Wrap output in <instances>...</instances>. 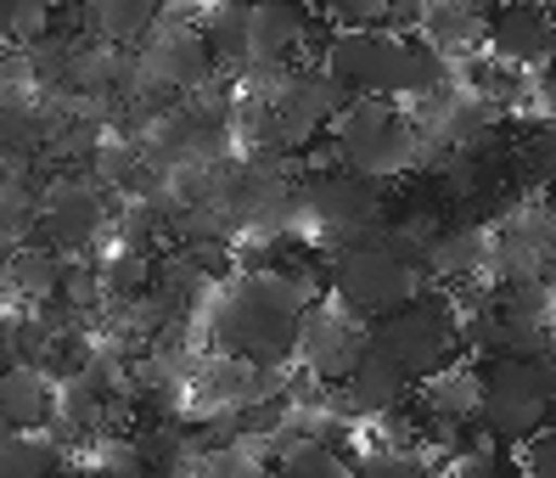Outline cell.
<instances>
[{
  "label": "cell",
  "mask_w": 556,
  "mask_h": 478,
  "mask_svg": "<svg viewBox=\"0 0 556 478\" xmlns=\"http://www.w3.org/2000/svg\"><path fill=\"white\" fill-rule=\"evenodd\" d=\"M309 310H315V271L258 265V271L237 276L231 293L214 304V343H219V355L281 372L299 355V327Z\"/></svg>",
  "instance_id": "cell-1"
},
{
  "label": "cell",
  "mask_w": 556,
  "mask_h": 478,
  "mask_svg": "<svg viewBox=\"0 0 556 478\" xmlns=\"http://www.w3.org/2000/svg\"><path fill=\"white\" fill-rule=\"evenodd\" d=\"M428 242L433 237H421L416 226H388L382 219L377 231L332 248V260H326V287H332V299L349 315L377 322V315L428 293Z\"/></svg>",
  "instance_id": "cell-2"
},
{
  "label": "cell",
  "mask_w": 556,
  "mask_h": 478,
  "mask_svg": "<svg viewBox=\"0 0 556 478\" xmlns=\"http://www.w3.org/2000/svg\"><path fill=\"white\" fill-rule=\"evenodd\" d=\"M332 158L338 169L382 186L416 164V130L388 108V96H349L332 118Z\"/></svg>",
  "instance_id": "cell-3"
},
{
  "label": "cell",
  "mask_w": 556,
  "mask_h": 478,
  "mask_svg": "<svg viewBox=\"0 0 556 478\" xmlns=\"http://www.w3.org/2000/svg\"><path fill=\"white\" fill-rule=\"evenodd\" d=\"M556 411V361H522V355H495L483 366V400L478 423L501 444H529Z\"/></svg>",
  "instance_id": "cell-4"
},
{
  "label": "cell",
  "mask_w": 556,
  "mask_h": 478,
  "mask_svg": "<svg viewBox=\"0 0 556 478\" xmlns=\"http://www.w3.org/2000/svg\"><path fill=\"white\" fill-rule=\"evenodd\" d=\"M366 343L377 349L382 361H394L410 382H428L433 372L450 366L455 343H462V322H455V310L439 304L433 293H421L400 310L377 315V322H366Z\"/></svg>",
  "instance_id": "cell-5"
},
{
  "label": "cell",
  "mask_w": 556,
  "mask_h": 478,
  "mask_svg": "<svg viewBox=\"0 0 556 478\" xmlns=\"http://www.w3.org/2000/svg\"><path fill=\"white\" fill-rule=\"evenodd\" d=\"M405 51L410 35H394V28H338V35H326L320 68L349 96H400Z\"/></svg>",
  "instance_id": "cell-6"
},
{
  "label": "cell",
  "mask_w": 556,
  "mask_h": 478,
  "mask_svg": "<svg viewBox=\"0 0 556 478\" xmlns=\"http://www.w3.org/2000/svg\"><path fill=\"white\" fill-rule=\"evenodd\" d=\"M304 214L332 237V242H354L382 226V186L366 175H349V169H326L304 180Z\"/></svg>",
  "instance_id": "cell-7"
},
{
  "label": "cell",
  "mask_w": 556,
  "mask_h": 478,
  "mask_svg": "<svg viewBox=\"0 0 556 478\" xmlns=\"http://www.w3.org/2000/svg\"><path fill=\"white\" fill-rule=\"evenodd\" d=\"M366 349H371L366 322L349 315L343 304H315L299 327V361L315 382H326V389H338V382L366 361Z\"/></svg>",
  "instance_id": "cell-8"
},
{
  "label": "cell",
  "mask_w": 556,
  "mask_h": 478,
  "mask_svg": "<svg viewBox=\"0 0 556 478\" xmlns=\"http://www.w3.org/2000/svg\"><path fill=\"white\" fill-rule=\"evenodd\" d=\"M108 226V203L90 180H51L40 191V237L56 253H85Z\"/></svg>",
  "instance_id": "cell-9"
},
{
  "label": "cell",
  "mask_w": 556,
  "mask_h": 478,
  "mask_svg": "<svg viewBox=\"0 0 556 478\" xmlns=\"http://www.w3.org/2000/svg\"><path fill=\"white\" fill-rule=\"evenodd\" d=\"M304 40H315V17L304 0H253L248 7V68H287Z\"/></svg>",
  "instance_id": "cell-10"
},
{
  "label": "cell",
  "mask_w": 556,
  "mask_h": 478,
  "mask_svg": "<svg viewBox=\"0 0 556 478\" xmlns=\"http://www.w3.org/2000/svg\"><path fill=\"white\" fill-rule=\"evenodd\" d=\"M551 28H556L551 7H540V0H506V7L489 12V51L506 68H545Z\"/></svg>",
  "instance_id": "cell-11"
},
{
  "label": "cell",
  "mask_w": 556,
  "mask_h": 478,
  "mask_svg": "<svg viewBox=\"0 0 556 478\" xmlns=\"http://www.w3.org/2000/svg\"><path fill=\"white\" fill-rule=\"evenodd\" d=\"M405 394H410V377L394 361H382L377 349H366V361L338 382L332 405L343 411V417H394V411L405 405Z\"/></svg>",
  "instance_id": "cell-12"
},
{
  "label": "cell",
  "mask_w": 556,
  "mask_h": 478,
  "mask_svg": "<svg viewBox=\"0 0 556 478\" xmlns=\"http://www.w3.org/2000/svg\"><path fill=\"white\" fill-rule=\"evenodd\" d=\"M421 40L439 56H472L478 46H489V7L483 0H428Z\"/></svg>",
  "instance_id": "cell-13"
},
{
  "label": "cell",
  "mask_w": 556,
  "mask_h": 478,
  "mask_svg": "<svg viewBox=\"0 0 556 478\" xmlns=\"http://www.w3.org/2000/svg\"><path fill=\"white\" fill-rule=\"evenodd\" d=\"M208 68H214V56L198 28H169V35H152L147 46V74L163 85H203Z\"/></svg>",
  "instance_id": "cell-14"
},
{
  "label": "cell",
  "mask_w": 556,
  "mask_h": 478,
  "mask_svg": "<svg viewBox=\"0 0 556 478\" xmlns=\"http://www.w3.org/2000/svg\"><path fill=\"white\" fill-rule=\"evenodd\" d=\"M152 23H157V0H85V28L108 46L152 35Z\"/></svg>",
  "instance_id": "cell-15"
},
{
  "label": "cell",
  "mask_w": 556,
  "mask_h": 478,
  "mask_svg": "<svg viewBox=\"0 0 556 478\" xmlns=\"http://www.w3.org/2000/svg\"><path fill=\"white\" fill-rule=\"evenodd\" d=\"M198 35L214 56V68H248V0H214Z\"/></svg>",
  "instance_id": "cell-16"
},
{
  "label": "cell",
  "mask_w": 556,
  "mask_h": 478,
  "mask_svg": "<svg viewBox=\"0 0 556 478\" xmlns=\"http://www.w3.org/2000/svg\"><path fill=\"white\" fill-rule=\"evenodd\" d=\"M62 253L56 248H46V242H17V253H12V271H7V287L17 299H28V304H46V299H56V287H62Z\"/></svg>",
  "instance_id": "cell-17"
},
{
  "label": "cell",
  "mask_w": 556,
  "mask_h": 478,
  "mask_svg": "<svg viewBox=\"0 0 556 478\" xmlns=\"http://www.w3.org/2000/svg\"><path fill=\"white\" fill-rule=\"evenodd\" d=\"M62 473V451L56 433H7L0 428V478H56Z\"/></svg>",
  "instance_id": "cell-18"
},
{
  "label": "cell",
  "mask_w": 556,
  "mask_h": 478,
  "mask_svg": "<svg viewBox=\"0 0 556 478\" xmlns=\"http://www.w3.org/2000/svg\"><path fill=\"white\" fill-rule=\"evenodd\" d=\"M483 253H489V237L478 226L444 231V237L428 242V276H472L483 265Z\"/></svg>",
  "instance_id": "cell-19"
},
{
  "label": "cell",
  "mask_w": 556,
  "mask_h": 478,
  "mask_svg": "<svg viewBox=\"0 0 556 478\" xmlns=\"http://www.w3.org/2000/svg\"><path fill=\"white\" fill-rule=\"evenodd\" d=\"M281 478H354V462L326 439H304L281 456Z\"/></svg>",
  "instance_id": "cell-20"
},
{
  "label": "cell",
  "mask_w": 556,
  "mask_h": 478,
  "mask_svg": "<svg viewBox=\"0 0 556 478\" xmlns=\"http://www.w3.org/2000/svg\"><path fill=\"white\" fill-rule=\"evenodd\" d=\"M511 175L529 180V186L556 180V124H534V130L511 147Z\"/></svg>",
  "instance_id": "cell-21"
},
{
  "label": "cell",
  "mask_w": 556,
  "mask_h": 478,
  "mask_svg": "<svg viewBox=\"0 0 556 478\" xmlns=\"http://www.w3.org/2000/svg\"><path fill=\"white\" fill-rule=\"evenodd\" d=\"M198 478H281L276 462H265L248 444H225V451H203L198 456Z\"/></svg>",
  "instance_id": "cell-22"
},
{
  "label": "cell",
  "mask_w": 556,
  "mask_h": 478,
  "mask_svg": "<svg viewBox=\"0 0 556 478\" xmlns=\"http://www.w3.org/2000/svg\"><path fill=\"white\" fill-rule=\"evenodd\" d=\"M35 226H40V191L23 186V180H7L0 186V237L23 242Z\"/></svg>",
  "instance_id": "cell-23"
},
{
  "label": "cell",
  "mask_w": 556,
  "mask_h": 478,
  "mask_svg": "<svg viewBox=\"0 0 556 478\" xmlns=\"http://www.w3.org/2000/svg\"><path fill=\"white\" fill-rule=\"evenodd\" d=\"M147 281H152V260H147V253H113V260L102 265V293L108 299H141L147 293Z\"/></svg>",
  "instance_id": "cell-24"
},
{
  "label": "cell",
  "mask_w": 556,
  "mask_h": 478,
  "mask_svg": "<svg viewBox=\"0 0 556 478\" xmlns=\"http://www.w3.org/2000/svg\"><path fill=\"white\" fill-rule=\"evenodd\" d=\"M354 478H433V467L410 451H371V456H359Z\"/></svg>",
  "instance_id": "cell-25"
},
{
  "label": "cell",
  "mask_w": 556,
  "mask_h": 478,
  "mask_svg": "<svg viewBox=\"0 0 556 478\" xmlns=\"http://www.w3.org/2000/svg\"><path fill=\"white\" fill-rule=\"evenodd\" d=\"M338 28H388L394 23V0H326Z\"/></svg>",
  "instance_id": "cell-26"
},
{
  "label": "cell",
  "mask_w": 556,
  "mask_h": 478,
  "mask_svg": "<svg viewBox=\"0 0 556 478\" xmlns=\"http://www.w3.org/2000/svg\"><path fill=\"white\" fill-rule=\"evenodd\" d=\"M517 478H556V428H540L529 444H522Z\"/></svg>",
  "instance_id": "cell-27"
},
{
  "label": "cell",
  "mask_w": 556,
  "mask_h": 478,
  "mask_svg": "<svg viewBox=\"0 0 556 478\" xmlns=\"http://www.w3.org/2000/svg\"><path fill=\"white\" fill-rule=\"evenodd\" d=\"M545 90L556 96V28H551V51H545Z\"/></svg>",
  "instance_id": "cell-28"
},
{
  "label": "cell",
  "mask_w": 556,
  "mask_h": 478,
  "mask_svg": "<svg viewBox=\"0 0 556 478\" xmlns=\"http://www.w3.org/2000/svg\"><path fill=\"white\" fill-rule=\"evenodd\" d=\"M12 253H17V242H7V237H0V287H7V271H12Z\"/></svg>",
  "instance_id": "cell-29"
},
{
  "label": "cell",
  "mask_w": 556,
  "mask_h": 478,
  "mask_svg": "<svg viewBox=\"0 0 556 478\" xmlns=\"http://www.w3.org/2000/svg\"><path fill=\"white\" fill-rule=\"evenodd\" d=\"M540 7H551V12H556V0H540Z\"/></svg>",
  "instance_id": "cell-30"
},
{
  "label": "cell",
  "mask_w": 556,
  "mask_h": 478,
  "mask_svg": "<svg viewBox=\"0 0 556 478\" xmlns=\"http://www.w3.org/2000/svg\"><path fill=\"white\" fill-rule=\"evenodd\" d=\"M248 7H253V0H248Z\"/></svg>",
  "instance_id": "cell-31"
},
{
  "label": "cell",
  "mask_w": 556,
  "mask_h": 478,
  "mask_svg": "<svg viewBox=\"0 0 556 478\" xmlns=\"http://www.w3.org/2000/svg\"><path fill=\"white\" fill-rule=\"evenodd\" d=\"M506 478H511V473H506Z\"/></svg>",
  "instance_id": "cell-32"
}]
</instances>
